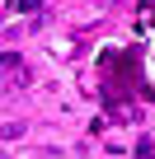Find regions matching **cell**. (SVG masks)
<instances>
[{
    "label": "cell",
    "instance_id": "1",
    "mask_svg": "<svg viewBox=\"0 0 155 159\" xmlns=\"http://www.w3.org/2000/svg\"><path fill=\"white\" fill-rule=\"evenodd\" d=\"M0 159H5V154H0Z\"/></svg>",
    "mask_w": 155,
    "mask_h": 159
}]
</instances>
